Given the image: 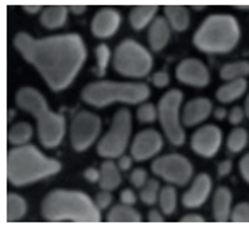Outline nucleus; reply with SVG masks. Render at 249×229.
<instances>
[{
	"instance_id": "obj_1",
	"label": "nucleus",
	"mask_w": 249,
	"mask_h": 229,
	"mask_svg": "<svg viewBox=\"0 0 249 229\" xmlns=\"http://www.w3.org/2000/svg\"><path fill=\"white\" fill-rule=\"evenodd\" d=\"M14 45L55 92L71 86L87 55L86 44L77 34L34 39L29 34L20 32L14 37Z\"/></svg>"
},
{
	"instance_id": "obj_2",
	"label": "nucleus",
	"mask_w": 249,
	"mask_h": 229,
	"mask_svg": "<svg viewBox=\"0 0 249 229\" xmlns=\"http://www.w3.org/2000/svg\"><path fill=\"white\" fill-rule=\"evenodd\" d=\"M42 216L52 223L72 221L94 224L101 221L97 204L80 191H52L42 202Z\"/></svg>"
},
{
	"instance_id": "obj_3",
	"label": "nucleus",
	"mask_w": 249,
	"mask_h": 229,
	"mask_svg": "<svg viewBox=\"0 0 249 229\" xmlns=\"http://www.w3.org/2000/svg\"><path fill=\"white\" fill-rule=\"evenodd\" d=\"M60 171L57 159L45 158L34 146H18L7 156V177L14 186H27Z\"/></svg>"
},
{
	"instance_id": "obj_4",
	"label": "nucleus",
	"mask_w": 249,
	"mask_h": 229,
	"mask_svg": "<svg viewBox=\"0 0 249 229\" xmlns=\"http://www.w3.org/2000/svg\"><path fill=\"white\" fill-rule=\"evenodd\" d=\"M15 102L22 110L30 112L39 124V139L42 146L47 149L57 147L66 134V119L60 114L49 109L47 101L39 90L32 87H22L15 94Z\"/></svg>"
},
{
	"instance_id": "obj_5",
	"label": "nucleus",
	"mask_w": 249,
	"mask_h": 229,
	"mask_svg": "<svg viewBox=\"0 0 249 229\" xmlns=\"http://www.w3.org/2000/svg\"><path fill=\"white\" fill-rule=\"evenodd\" d=\"M239 24L232 15H211L194 34V45L206 54H228L239 42Z\"/></svg>"
},
{
	"instance_id": "obj_6",
	"label": "nucleus",
	"mask_w": 249,
	"mask_h": 229,
	"mask_svg": "<svg viewBox=\"0 0 249 229\" xmlns=\"http://www.w3.org/2000/svg\"><path fill=\"white\" fill-rule=\"evenodd\" d=\"M151 95V90L145 84L139 82H110L101 81L92 82L84 87L82 99L94 107H106L114 102L124 104H139Z\"/></svg>"
},
{
	"instance_id": "obj_7",
	"label": "nucleus",
	"mask_w": 249,
	"mask_h": 229,
	"mask_svg": "<svg viewBox=\"0 0 249 229\" xmlns=\"http://www.w3.org/2000/svg\"><path fill=\"white\" fill-rule=\"evenodd\" d=\"M114 69L124 77L141 79L151 72L152 57L136 40H124L119 44L114 54Z\"/></svg>"
},
{
	"instance_id": "obj_8",
	"label": "nucleus",
	"mask_w": 249,
	"mask_h": 229,
	"mask_svg": "<svg viewBox=\"0 0 249 229\" xmlns=\"http://www.w3.org/2000/svg\"><path fill=\"white\" fill-rule=\"evenodd\" d=\"M182 102V92L178 89H172L162 95L158 106V114L160 125L164 129V134L169 139L172 146H182L184 144V131L179 122V107Z\"/></svg>"
},
{
	"instance_id": "obj_9",
	"label": "nucleus",
	"mask_w": 249,
	"mask_h": 229,
	"mask_svg": "<svg viewBox=\"0 0 249 229\" xmlns=\"http://www.w3.org/2000/svg\"><path fill=\"white\" fill-rule=\"evenodd\" d=\"M129 136H131V112L127 109H119L109 132L102 137L97 146L99 156L109 159L116 156L121 158L129 144Z\"/></svg>"
},
{
	"instance_id": "obj_10",
	"label": "nucleus",
	"mask_w": 249,
	"mask_h": 229,
	"mask_svg": "<svg viewBox=\"0 0 249 229\" xmlns=\"http://www.w3.org/2000/svg\"><path fill=\"white\" fill-rule=\"evenodd\" d=\"M151 169L156 176L176 186L187 184L193 177V164L179 154H169L156 159Z\"/></svg>"
},
{
	"instance_id": "obj_11",
	"label": "nucleus",
	"mask_w": 249,
	"mask_h": 229,
	"mask_svg": "<svg viewBox=\"0 0 249 229\" xmlns=\"http://www.w3.org/2000/svg\"><path fill=\"white\" fill-rule=\"evenodd\" d=\"M101 132V117L92 112H79L71 124V142L75 151H86L95 142Z\"/></svg>"
},
{
	"instance_id": "obj_12",
	"label": "nucleus",
	"mask_w": 249,
	"mask_h": 229,
	"mask_svg": "<svg viewBox=\"0 0 249 229\" xmlns=\"http://www.w3.org/2000/svg\"><path fill=\"white\" fill-rule=\"evenodd\" d=\"M221 144H223V132L217 125H204V127L197 129L191 137V147L196 154L202 158H213L216 152L219 151Z\"/></svg>"
},
{
	"instance_id": "obj_13",
	"label": "nucleus",
	"mask_w": 249,
	"mask_h": 229,
	"mask_svg": "<svg viewBox=\"0 0 249 229\" xmlns=\"http://www.w3.org/2000/svg\"><path fill=\"white\" fill-rule=\"evenodd\" d=\"M162 149V137L154 129H145L136 136L131 147V156L136 161H147Z\"/></svg>"
},
{
	"instance_id": "obj_14",
	"label": "nucleus",
	"mask_w": 249,
	"mask_h": 229,
	"mask_svg": "<svg viewBox=\"0 0 249 229\" xmlns=\"http://www.w3.org/2000/svg\"><path fill=\"white\" fill-rule=\"evenodd\" d=\"M176 77L186 86L206 87L209 84V70L201 60L186 59L176 69Z\"/></svg>"
},
{
	"instance_id": "obj_15",
	"label": "nucleus",
	"mask_w": 249,
	"mask_h": 229,
	"mask_svg": "<svg viewBox=\"0 0 249 229\" xmlns=\"http://www.w3.org/2000/svg\"><path fill=\"white\" fill-rule=\"evenodd\" d=\"M121 25V14L114 9H102L92 18V34L99 39L112 37Z\"/></svg>"
},
{
	"instance_id": "obj_16",
	"label": "nucleus",
	"mask_w": 249,
	"mask_h": 229,
	"mask_svg": "<svg viewBox=\"0 0 249 229\" xmlns=\"http://www.w3.org/2000/svg\"><path fill=\"white\" fill-rule=\"evenodd\" d=\"M211 182L213 181H211L208 174H199L196 181L193 182V186H191V189L182 196V204L187 209H194L204 204L211 193Z\"/></svg>"
},
{
	"instance_id": "obj_17",
	"label": "nucleus",
	"mask_w": 249,
	"mask_h": 229,
	"mask_svg": "<svg viewBox=\"0 0 249 229\" xmlns=\"http://www.w3.org/2000/svg\"><path fill=\"white\" fill-rule=\"evenodd\" d=\"M211 110H213V104H211L209 99L199 97L193 99L191 102H187L186 107H184L182 121L186 125H196L201 124L202 121H206L209 117Z\"/></svg>"
},
{
	"instance_id": "obj_18",
	"label": "nucleus",
	"mask_w": 249,
	"mask_h": 229,
	"mask_svg": "<svg viewBox=\"0 0 249 229\" xmlns=\"http://www.w3.org/2000/svg\"><path fill=\"white\" fill-rule=\"evenodd\" d=\"M169 22L164 17H156V20H152L151 29H149V44L151 49H154L156 52L162 51L166 47V44L169 42Z\"/></svg>"
},
{
	"instance_id": "obj_19",
	"label": "nucleus",
	"mask_w": 249,
	"mask_h": 229,
	"mask_svg": "<svg viewBox=\"0 0 249 229\" xmlns=\"http://www.w3.org/2000/svg\"><path fill=\"white\" fill-rule=\"evenodd\" d=\"M231 191L228 188H219L214 194L213 201V214L217 223H226L231 217Z\"/></svg>"
},
{
	"instance_id": "obj_20",
	"label": "nucleus",
	"mask_w": 249,
	"mask_h": 229,
	"mask_svg": "<svg viewBox=\"0 0 249 229\" xmlns=\"http://www.w3.org/2000/svg\"><path fill=\"white\" fill-rule=\"evenodd\" d=\"M107 221L112 224H137L141 223V214L129 204H119L109 211Z\"/></svg>"
},
{
	"instance_id": "obj_21",
	"label": "nucleus",
	"mask_w": 249,
	"mask_h": 229,
	"mask_svg": "<svg viewBox=\"0 0 249 229\" xmlns=\"http://www.w3.org/2000/svg\"><path fill=\"white\" fill-rule=\"evenodd\" d=\"M67 14H69L67 7L51 5L47 9H44V12L40 15V22L45 29H59L66 24Z\"/></svg>"
},
{
	"instance_id": "obj_22",
	"label": "nucleus",
	"mask_w": 249,
	"mask_h": 229,
	"mask_svg": "<svg viewBox=\"0 0 249 229\" xmlns=\"http://www.w3.org/2000/svg\"><path fill=\"white\" fill-rule=\"evenodd\" d=\"M119 166H116L112 161H106L101 167V179H99V184H101L102 191H114L119 188L121 184V173H119Z\"/></svg>"
},
{
	"instance_id": "obj_23",
	"label": "nucleus",
	"mask_w": 249,
	"mask_h": 229,
	"mask_svg": "<svg viewBox=\"0 0 249 229\" xmlns=\"http://www.w3.org/2000/svg\"><path fill=\"white\" fill-rule=\"evenodd\" d=\"M248 82L246 79H236V81H229L228 84H224L223 87H219L216 97L219 102H232L236 99H239L241 95L246 92Z\"/></svg>"
},
{
	"instance_id": "obj_24",
	"label": "nucleus",
	"mask_w": 249,
	"mask_h": 229,
	"mask_svg": "<svg viewBox=\"0 0 249 229\" xmlns=\"http://www.w3.org/2000/svg\"><path fill=\"white\" fill-rule=\"evenodd\" d=\"M158 14V7L154 5H142V7H134L129 14V20H131L132 29L142 30L147 27L149 22H152V18Z\"/></svg>"
},
{
	"instance_id": "obj_25",
	"label": "nucleus",
	"mask_w": 249,
	"mask_h": 229,
	"mask_svg": "<svg viewBox=\"0 0 249 229\" xmlns=\"http://www.w3.org/2000/svg\"><path fill=\"white\" fill-rule=\"evenodd\" d=\"M164 12H166V18L169 20L171 27L174 30L182 32V30H186L189 27V12H187V9L169 5L164 9Z\"/></svg>"
},
{
	"instance_id": "obj_26",
	"label": "nucleus",
	"mask_w": 249,
	"mask_h": 229,
	"mask_svg": "<svg viewBox=\"0 0 249 229\" xmlns=\"http://www.w3.org/2000/svg\"><path fill=\"white\" fill-rule=\"evenodd\" d=\"M27 211V202L22 199L18 194H9L7 196V221L9 223H14V221H18L20 217H24Z\"/></svg>"
},
{
	"instance_id": "obj_27",
	"label": "nucleus",
	"mask_w": 249,
	"mask_h": 229,
	"mask_svg": "<svg viewBox=\"0 0 249 229\" xmlns=\"http://www.w3.org/2000/svg\"><path fill=\"white\" fill-rule=\"evenodd\" d=\"M32 125L29 122H18V124L12 125L9 132V141L14 146H25L30 139H32Z\"/></svg>"
},
{
	"instance_id": "obj_28",
	"label": "nucleus",
	"mask_w": 249,
	"mask_h": 229,
	"mask_svg": "<svg viewBox=\"0 0 249 229\" xmlns=\"http://www.w3.org/2000/svg\"><path fill=\"white\" fill-rule=\"evenodd\" d=\"M249 74V62L239 60V62H231L226 64L221 69V79L224 81H236V79H244V75Z\"/></svg>"
},
{
	"instance_id": "obj_29",
	"label": "nucleus",
	"mask_w": 249,
	"mask_h": 229,
	"mask_svg": "<svg viewBox=\"0 0 249 229\" xmlns=\"http://www.w3.org/2000/svg\"><path fill=\"white\" fill-rule=\"evenodd\" d=\"M159 204L160 209H162L164 214H172L176 211V204H178V194H176V189L172 186H166V188L160 189L159 193Z\"/></svg>"
},
{
	"instance_id": "obj_30",
	"label": "nucleus",
	"mask_w": 249,
	"mask_h": 229,
	"mask_svg": "<svg viewBox=\"0 0 249 229\" xmlns=\"http://www.w3.org/2000/svg\"><path fill=\"white\" fill-rule=\"evenodd\" d=\"M248 144V131L246 129H234L228 137V149L231 152H241Z\"/></svg>"
},
{
	"instance_id": "obj_31",
	"label": "nucleus",
	"mask_w": 249,
	"mask_h": 229,
	"mask_svg": "<svg viewBox=\"0 0 249 229\" xmlns=\"http://www.w3.org/2000/svg\"><path fill=\"white\" fill-rule=\"evenodd\" d=\"M141 199L144 204L152 206L159 199V182L156 179H151L142 186V193H141Z\"/></svg>"
},
{
	"instance_id": "obj_32",
	"label": "nucleus",
	"mask_w": 249,
	"mask_h": 229,
	"mask_svg": "<svg viewBox=\"0 0 249 229\" xmlns=\"http://www.w3.org/2000/svg\"><path fill=\"white\" fill-rule=\"evenodd\" d=\"M95 57H97V66H95L94 72L95 75H104L109 66V59H110V51L107 45H97L95 47Z\"/></svg>"
},
{
	"instance_id": "obj_33",
	"label": "nucleus",
	"mask_w": 249,
	"mask_h": 229,
	"mask_svg": "<svg viewBox=\"0 0 249 229\" xmlns=\"http://www.w3.org/2000/svg\"><path fill=\"white\" fill-rule=\"evenodd\" d=\"M231 219L232 223L246 224L249 223V204L248 202H241L231 211Z\"/></svg>"
},
{
	"instance_id": "obj_34",
	"label": "nucleus",
	"mask_w": 249,
	"mask_h": 229,
	"mask_svg": "<svg viewBox=\"0 0 249 229\" xmlns=\"http://www.w3.org/2000/svg\"><path fill=\"white\" fill-rule=\"evenodd\" d=\"M156 117H159V114L152 104H142L139 109H137V119H139L141 122L149 124V122H154Z\"/></svg>"
},
{
	"instance_id": "obj_35",
	"label": "nucleus",
	"mask_w": 249,
	"mask_h": 229,
	"mask_svg": "<svg viewBox=\"0 0 249 229\" xmlns=\"http://www.w3.org/2000/svg\"><path fill=\"white\" fill-rule=\"evenodd\" d=\"M149 179H147V173H145L144 169H134L132 173H131V182L136 188H141L142 189V186L147 182Z\"/></svg>"
},
{
	"instance_id": "obj_36",
	"label": "nucleus",
	"mask_w": 249,
	"mask_h": 229,
	"mask_svg": "<svg viewBox=\"0 0 249 229\" xmlns=\"http://www.w3.org/2000/svg\"><path fill=\"white\" fill-rule=\"evenodd\" d=\"M110 202H112V196L109 194V191H102V193H99L97 197H95V204H97L99 209L109 208Z\"/></svg>"
},
{
	"instance_id": "obj_37",
	"label": "nucleus",
	"mask_w": 249,
	"mask_h": 229,
	"mask_svg": "<svg viewBox=\"0 0 249 229\" xmlns=\"http://www.w3.org/2000/svg\"><path fill=\"white\" fill-rule=\"evenodd\" d=\"M152 82H154L156 87H166L167 84H169V75H167L166 72H158V74H154V77H152Z\"/></svg>"
},
{
	"instance_id": "obj_38",
	"label": "nucleus",
	"mask_w": 249,
	"mask_h": 229,
	"mask_svg": "<svg viewBox=\"0 0 249 229\" xmlns=\"http://www.w3.org/2000/svg\"><path fill=\"white\" fill-rule=\"evenodd\" d=\"M243 119H244V110L241 107H234L231 112H229V122H231V124L236 125V124H239Z\"/></svg>"
},
{
	"instance_id": "obj_39",
	"label": "nucleus",
	"mask_w": 249,
	"mask_h": 229,
	"mask_svg": "<svg viewBox=\"0 0 249 229\" xmlns=\"http://www.w3.org/2000/svg\"><path fill=\"white\" fill-rule=\"evenodd\" d=\"M239 169H241V174H243V177L246 179V182H249V154H246L239 161Z\"/></svg>"
},
{
	"instance_id": "obj_40",
	"label": "nucleus",
	"mask_w": 249,
	"mask_h": 229,
	"mask_svg": "<svg viewBox=\"0 0 249 229\" xmlns=\"http://www.w3.org/2000/svg\"><path fill=\"white\" fill-rule=\"evenodd\" d=\"M136 194L132 193V191H129V189H125V191H122V194H121V201H122V204H129V206H132L134 202H136Z\"/></svg>"
},
{
	"instance_id": "obj_41",
	"label": "nucleus",
	"mask_w": 249,
	"mask_h": 229,
	"mask_svg": "<svg viewBox=\"0 0 249 229\" xmlns=\"http://www.w3.org/2000/svg\"><path fill=\"white\" fill-rule=\"evenodd\" d=\"M182 224H204V217L197 214H187L181 219Z\"/></svg>"
},
{
	"instance_id": "obj_42",
	"label": "nucleus",
	"mask_w": 249,
	"mask_h": 229,
	"mask_svg": "<svg viewBox=\"0 0 249 229\" xmlns=\"http://www.w3.org/2000/svg\"><path fill=\"white\" fill-rule=\"evenodd\" d=\"M84 176H86L87 181L99 182V179H101V171H97V169H94V167H90V169H87L86 173H84Z\"/></svg>"
},
{
	"instance_id": "obj_43",
	"label": "nucleus",
	"mask_w": 249,
	"mask_h": 229,
	"mask_svg": "<svg viewBox=\"0 0 249 229\" xmlns=\"http://www.w3.org/2000/svg\"><path fill=\"white\" fill-rule=\"evenodd\" d=\"M131 164H132V159L129 158V156H121V158H119L117 166H119V169H121V171H129Z\"/></svg>"
},
{
	"instance_id": "obj_44",
	"label": "nucleus",
	"mask_w": 249,
	"mask_h": 229,
	"mask_svg": "<svg viewBox=\"0 0 249 229\" xmlns=\"http://www.w3.org/2000/svg\"><path fill=\"white\" fill-rule=\"evenodd\" d=\"M149 223H152V224H160V223H164V217H162V214H160L159 211L152 209V211L149 212Z\"/></svg>"
},
{
	"instance_id": "obj_45",
	"label": "nucleus",
	"mask_w": 249,
	"mask_h": 229,
	"mask_svg": "<svg viewBox=\"0 0 249 229\" xmlns=\"http://www.w3.org/2000/svg\"><path fill=\"white\" fill-rule=\"evenodd\" d=\"M231 167H232V162L231 161H224V162H221L219 164V167H217V174L223 177V176H228L229 174V171H231Z\"/></svg>"
},
{
	"instance_id": "obj_46",
	"label": "nucleus",
	"mask_w": 249,
	"mask_h": 229,
	"mask_svg": "<svg viewBox=\"0 0 249 229\" xmlns=\"http://www.w3.org/2000/svg\"><path fill=\"white\" fill-rule=\"evenodd\" d=\"M22 9H24L25 12H29V14H37L42 9V7H39V5H24Z\"/></svg>"
},
{
	"instance_id": "obj_47",
	"label": "nucleus",
	"mask_w": 249,
	"mask_h": 229,
	"mask_svg": "<svg viewBox=\"0 0 249 229\" xmlns=\"http://www.w3.org/2000/svg\"><path fill=\"white\" fill-rule=\"evenodd\" d=\"M226 114H228V112H226V110L223 109V107H219V109H216V110H214V117H216V119H224V117H226Z\"/></svg>"
},
{
	"instance_id": "obj_48",
	"label": "nucleus",
	"mask_w": 249,
	"mask_h": 229,
	"mask_svg": "<svg viewBox=\"0 0 249 229\" xmlns=\"http://www.w3.org/2000/svg\"><path fill=\"white\" fill-rule=\"evenodd\" d=\"M71 10L74 14H84L86 12V7H82V5H75V7H71Z\"/></svg>"
},
{
	"instance_id": "obj_49",
	"label": "nucleus",
	"mask_w": 249,
	"mask_h": 229,
	"mask_svg": "<svg viewBox=\"0 0 249 229\" xmlns=\"http://www.w3.org/2000/svg\"><path fill=\"white\" fill-rule=\"evenodd\" d=\"M244 114L249 117V95L246 97V102H244Z\"/></svg>"
}]
</instances>
